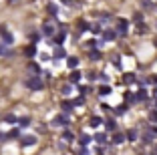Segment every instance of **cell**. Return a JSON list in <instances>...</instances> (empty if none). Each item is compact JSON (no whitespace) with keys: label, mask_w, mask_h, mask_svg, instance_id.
<instances>
[{"label":"cell","mask_w":157,"mask_h":155,"mask_svg":"<svg viewBox=\"0 0 157 155\" xmlns=\"http://www.w3.org/2000/svg\"><path fill=\"white\" fill-rule=\"evenodd\" d=\"M42 34H44V37H52V34H55V26H52V22H44V24H42Z\"/></svg>","instance_id":"cell-6"},{"label":"cell","mask_w":157,"mask_h":155,"mask_svg":"<svg viewBox=\"0 0 157 155\" xmlns=\"http://www.w3.org/2000/svg\"><path fill=\"white\" fill-rule=\"evenodd\" d=\"M73 103H71V101H63V103H60V109L65 111V113H71V111H73Z\"/></svg>","instance_id":"cell-12"},{"label":"cell","mask_w":157,"mask_h":155,"mask_svg":"<svg viewBox=\"0 0 157 155\" xmlns=\"http://www.w3.org/2000/svg\"><path fill=\"white\" fill-rule=\"evenodd\" d=\"M48 12H51V14H56V12H59V6H56V4H48Z\"/></svg>","instance_id":"cell-35"},{"label":"cell","mask_w":157,"mask_h":155,"mask_svg":"<svg viewBox=\"0 0 157 155\" xmlns=\"http://www.w3.org/2000/svg\"><path fill=\"white\" fill-rule=\"evenodd\" d=\"M149 131H151L153 137H157V125H151V127H149Z\"/></svg>","instance_id":"cell-40"},{"label":"cell","mask_w":157,"mask_h":155,"mask_svg":"<svg viewBox=\"0 0 157 155\" xmlns=\"http://www.w3.org/2000/svg\"><path fill=\"white\" fill-rule=\"evenodd\" d=\"M151 155H157V145L153 147V153H151Z\"/></svg>","instance_id":"cell-48"},{"label":"cell","mask_w":157,"mask_h":155,"mask_svg":"<svg viewBox=\"0 0 157 155\" xmlns=\"http://www.w3.org/2000/svg\"><path fill=\"white\" fill-rule=\"evenodd\" d=\"M99 95H101V97H107V95H111V87H107V85H103V87L99 89Z\"/></svg>","instance_id":"cell-19"},{"label":"cell","mask_w":157,"mask_h":155,"mask_svg":"<svg viewBox=\"0 0 157 155\" xmlns=\"http://www.w3.org/2000/svg\"><path fill=\"white\" fill-rule=\"evenodd\" d=\"M4 121H6V123H16V117H14L12 113H8V115L4 117Z\"/></svg>","instance_id":"cell-31"},{"label":"cell","mask_w":157,"mask_h":155,"mask_svg":"<svg viewBox=\"0 0 157 155\" xmlns=\"http://www.w3.org/2000/svg\"><path fill=\"white\" fill-rule=\"evenodd\" d=\"M133 20H135L137 24H143V14H141V12H135V14H133Z\"/></svg>","instance_id":"cell-24"},{"label":"cell","mask_w":157,"mask_h":155,"mask_svg":"<svg viewBox=\"0 0 157 155\" xmlns=\"http://www.w3.org/2000/svg\"><path fill=\"white\" fill-rule=\"evenodd\" d=\"M141 4H143V8H153L151 0H141Z\"/></svg>","instance_id":"cell-38"},{"label":"cell","mask_w":157,"mask_h":155,"mask_svg":"<svg viewBox=\"0 0 157 155\" xmlns=\"http://www.w3.org/2000/svg\"><path fill=\"white\" fill-rule=\"evenodd\" d=\"M0 37H2V45H12L14 42V37L6 30L4 26H0Z\"/></svg>","instance_id":"cell-3"},{"label":"cell","mask_w":157,"mask_h":155,"mask_svg":"<svg viewBox=\"0 0 157 155\" xmlns=\"http://www.w3.org/2000/svg\"><path fill=\"white\" fill-rule=\"evenodd\" d=\"M65 56H67L65 48H63V46H56L55 48V59H65Z\"/></svg>","instance_id":"cell-15"},{"label":"cell","mask_w":157,"mask_h":155,"mask_svg":"<svg viewBox=\"0 0 157 155\" xmlns=\"http://www.w3.org/2000/svg\"><path fill=\"white\" fill-rule=\"evenodd\" d=\"M93 139H95L97 143H101V145H107V135H105V133H97Z\"/></svg>","instance_id":"cell-13"},{"label":"cell","mask_w":157,"mask_h":155,"mask_svg":"<svg viewBox=\"0 0 157 155\" xmlns=\"http://www.w3.org/2000/svg\"><path fill=\"white\" fill-rule=\"evenodd\" d=\"M91 139H93L91 135H87V133H83V135H81V145H83V147H87L89 143H91Z\"/></svg>","instance_id":"cell-18"},{"label":"cell","mask_w":157,"mask_h":155,"mask_svg":"<svg viewBox=\"0 0 157 155\" xmlns=\"http://www.w3.org/2000/svg\"><path fill=\"white\" fill-rule=\"evenodd\" d=\"M149 83H153V85H155V87H157V75H153V77L149 79Z\"/></svg>","instance_id":"cell-45"},{"label":"cell","mask_w":157,"mask_h":155,"mask_svg":"<svg viewBox=\"0 0 157 155\" xmlns=\"http://www.w3.org/2000/svg\"><path fill=\"white\" fill-rule=\"evenodd\" d=\"M113 67L121 71V59H119V56H115V59H113Z\"/></svg>","instance_id":"cell-36"},{"label":"cell","mask_w":157,"mask_h":155,"mask_svg":"<svg viewBox=\"0 0 157 155\" xmlns=\"http://www.w3.org/2000/svg\"><path fill=\"white\" fill-rule=\"evenodd\" d=\"M127 28H129V22L125 18L117 20V34H119V37H125V34H127Z\"/></svg>","instance_id":"cell-2"},{"label":"cell","mask_w":157,"mask_h":155,"mask_svg":"<svg viewBox=\"0 0 157 155\" xmlns=\"http://www.w3.org/2000/svg\"><path fill=\"white\" fill-rule=\"evenodd\" d=\"M105 127H107V131H113V133H115V131H117L115 119H107V121H105Z\"/></svg>","instance_id":"cell-10"},{"label":"cell","mask_w":157,"mask_h":155,"mask_svg":"<svg viewBox=\"0 0 157 155\" xmlns=\"http://www.w3.org/2000/svg\"><path fill=\"white\" fill-rule=\"evenodd\" d=\"M71 91H73V85H65L63 87V95H71Z\"/></svg>","instance_id":"cell-33"},{"label":"cell","mask_w":157,"mask_h":155,"mask_svg":"<svg viewBox=\"0 0 157 155\" xmlns=\"http://www.w3.org/2000/svg\"><path fill=\"white\" fill-rule=\"evenodd\" d=\"M145 30H147V26H145V24H139V32H141V34H143Z\"/></svg>","instance_id":"cell-46"},{"label":"cell","mask_w":157,"mask_h":155,"mask_svg":"<svg viewBox=\"0 0 157 155\" xmlns=\"http://www.w3.org/2000/svg\"><path fill=\"white\" fill-rule=\"evenodd\" d=\"M69 115L67 113H63V115H59V117H55L52 119V125H69Z\"/></svg>","instance_id":"cell-5"},{"label":"cell","mask_w":157,"mask_h":155,"mask_svg":"<svg viewBox=\"0 0 157 155\" xmlns=\"http://www.w3.org/2000/svg\"><path fill=\"white\" fill-rule=\"evenodd\" d=\"M20 145H22V147L36 145V137H34V135H22V137H20Z\"/></svg>","instance_id":"cell-4"},{"label":"cell","mask_w":157,"mask_h":155,"mask_svg":"<svg viewBox=\"0 0 157 155\" xmlns=\"http://www.w3.org/2000/svg\"><path fill=\"white\" fill-rule=\"evenodd\" d=\"M78 79H81V73H78V71H73V75H71V83H78Z\"/></svg>","instance_id":"cell-23"},{"label":"cell","mask_w":157,"mask_h":155,"mask_svg":"<svg viewBox=\"0 0 157 155\" xmlns=\"http://www.w3.org/2000/svg\"><path fill=\"white\" fill-rule=\"evenodd\" d=\"M123 83H125V85H131V83H135V73H125V75H123Z\"/></svg>","instance_id":"cell-11"},{"label":"cell","mask_w":157,"mask_h":155,"mask_svg":"<svg viewBox=\"0 0 157 155\" xmlns=\"http://www.w3.org/2000/svg\"><path fill=\"white\" fill-rule=\"evenodd\" d=\"M111 20V14H101V22H109Z\"/></svg>","instance_id":"cell-39"},{"label":"cell","mask_w":157,"mask_h":155,"mask_svg":"<svg viewBox=\"0 0 157 155\" xmlns=\"http://www.w3.org/2000/svg\"><path fill=\"white\" fill-rule=\"evenodd\" d=\"M153 97H155V101H157V87H155V91H153Z\"/></svg>","instance_id":"cell-49"},{"label":"cell","mask_w":157,"mask_h":155,"mask_svg":"<svg viewBox=\"0 0 157 155\" xmlns=\"http://www.w3.org/2000/svg\"><path fill=\"white\" fill-rule=\"evenodd\" d=\"M63 141H65V143H73L75 141V135L71 131H63Z\"/></svg>","instance_id":"cell-14"},{"label":"cell","mask_w":157,"mask_h":155,"mask_svg":"<svg viewBox=\"0 0 157 155\" xmlns=\"http://www.w3.org/2000/svg\"><path fill=\"white\" fill-rule=\"evenodd\" d=\"M155 109H157V101H155Z\"/></svg>","instance_id":"cell-50"},{"label":"cell","mask_w":157,"mask_h":155,"mask_svg":"<svg viewBox=\"0 0 157 155\" xmlns=\"http://www.w3.org/2000/svg\"><path fill=\"white\" fill-rule=\"evenodd\" d=\"M65 38H67V34H65V32H59V34H56V42H63Z\"/></svg>","instance_id":"cell-37"},{"label":"cell","mask_w":157,"mask_h":155,"mask_svg":"<svg viewBox=\"0 0 157 155\" xmlns=\"http://www.w3.org/2000/svg\"><path fill=\"white\" fill-rule=\"evenodd\" d=\"M115 113H117V115H125V113H127V105H119V107L115 109Z\"/></svg>","instance_id":"cell-29"},{"label":"cell","mask_w":157,"mask_h":155,"mask_svg":"<svg viewBox=\"0 0 157 155\" xmlns=\"http://www.w3.org/2000/svg\"><path fill=\"white\" fill-rule=\"evenodd\" d=\"M30 125V117H20L18 119V127H28Z\"/></svg>","instance_id":"cell-20"},{"label":"cell","mask_w":157,"mask_h":155,"mask_svg":"<svg viewBox=\"0 0 157 155\" xmlns=\"http://www.w3.org/2000/svg\"><path fill=\"white\" fill-rule=\"evenodd\" d=\"M103 38H105V41H115L117 38V30H111V28L103 30Z\"/></svg>","instance_id":"cell-8"},{"label":"cell","mask_w":157,"mask_h":155,"mask_svg":"<svg viewBox=\"0 0 157 155\" xmlns=\"http://www.w3.org/2000/svg\"><path fill=\"white\" fill-rule=\"evenodd\" d=\"M127 139H129V141H135V139H137V131H135V129H129V131H127Z\"/></svg>","instance_id":"cell-22"},{"label":"cell","mask_w":157,"mask_h":155,"mask_svg":"<svg viewBox=\"0 0 157 155\" xmlns=\"http://www.w3.org/2000/svg\"><path fill=\"white\" fill-rule=\"evenodd\" d=\"M89 56H91L93 60H99V59H101V52H99V50H91V52H89Z\"/></svg>","instance_id":"cell-28"},{"label":"cell","mask_w":157,"mask_h":155,"mask_svg":"<svg viewBox=\"0 0 157 155\" xmlns=\"http://www.w3.org/2000/svg\"><path fill=\"white\" fill-rule=\"evenodd\" d=\"M91 30H93V34H99V32H101V26H99V24H95Z\"/></svg>","instance_id":"cell-41"},{"label":"cell","mask_w":157,"mask_h":155,"mask_svg":"<svg viewBox=\"0 0 157 155\" xmlns=\"http://www.w3.org/2000/svg\"><path fill=\"white\" fill-rule=\"evenodd\" d=\"M30 38H33L34 42H38V41H40V34H30Z\"/></svg>","instance_id":"cell-44"},{"label":"cell","mask_w":157,"mask_h":155,"mask_svg":"<svg viewBox=\"0 0 157 155\" xmlns=\"http://www.w3.org/2000/svg\"><path fill=\"white\" fill-rule=\"evenodd\" d=\"M101 123H103V119L97 117V115H95V117H91V121H89V125H91V127H99Z\"/></svg>","instance_id":"cell-17"},{"label":"cell","mask_w":157,"mask_h":155,"mask_svg":"<svg viewBox=\"0 0 157 155\" xmlns=\"http://www.w3.org/2000/svg\"><path fill=\"white\" fill-rule=\"evenodd\" d=\"M24 85H26L30 91H40V89L44 87V83H42L38 77H30V79H26V81H24Z\"/></svg>","instance_id":"cell-1"},{"label":"cell","mask_w":157,"mask_h":155,"mask_svg":"<svg viewBox=\"0 0 157 155\" xmlns=\"http://www.w3.org/2000/svg\"><path fill=\"white\" fill-rule=\"evenodd\" d=\"M125 141V135L121 131H115L113 133V143H115V145H119V143H123Z\"/></svg>","instance_id":"cell-9"},{"label":"cell","mask_w":157,"mask_h":155,"mask_svg":"<svg viewBox=\"0 0 157 155\" xmlns=\"http://www.w3.org/2000/svg\"><path fill=\"white\" fill-rule=\"evenodd\" d=\"M83 103H85V99H83V97H77V99L73 101V105H75V107H81Z\"/></svg>","instance_id":"cell-32"},{"label":"cell","mask_w":157,"mask_h":155,"mask_svg":"<svg viewBox=\"0 0 157 155\" xmlns=\"http://www.w3.org/2000/svg\"><path fill=\"white\" fill-rule=\"evenodd\" d=\"M125 101H127V103H135V101H137V99H135V95H133V93H125Z\"/></svg>","instance_id":"cell-25"},{"label":"cell","mask_w":157,"mask_h":155,"mask_svg":"<svg viewBox=\"0 0 157 155\" xmlns=\"http://www.w3.org/2000/svg\"><path fill=\"white\" fill-rule=\"evenodd\" d=\"M78 91H81V95H87V93H89V87H78Z\"/></svg>","instance_id":"cell-43"},{"label":"cell","mask_w":157,"mask_h":155,"mask_svg":"<svg viewBox=\"0 0 157 155\" xmlns=\"http://www.w3.org/2000/svg\"><path fill=\"white\" fill-rule=\"evenodd\" d=\"M135 99L137 101H147V91H145V89H139L137 95H135Z\"/></svg>","instance_id":"cell-16"},{"label":"cell","mask_w":157,"mask_h":155,"mask_svg":"<svg viewBox=\"0 0 157 155\" xmlns=\"http://www.w3.org/2000/svg\"><path fill=\"white\" fill-rule=\"evenodd\" d=\"M28 68H30V73H40V67H38V63H30L28 64Z\"/></svg>","instance_id":"cell-21"},{"label":"cell","mask_w":157,"mask_h":155,"mask_svg":"<svg viewBox=\"0 0 157 155\" xmlns=\"http://www.w3.org/2000/svg\"><path fill=\"white\" fill-rule=\"evenodd\" d=\"M24 52H26V56H34V55H36V46H28Z\"/></svg>","instance_id":"cell-27"},{"label":"cell","mask_w":157,"mask_h":155,"mask_svg":"<svg viewBox=\"0 0 157 155\" xmlns=\"http://www.w3.org/2000/svg\"><path fill=\"white\" fill-rule=\"evenodd\" d=\"M155 46H157V38H155Z\"/></svg>","instance_id":"cell-51"},{"label":"cell","mask_w":157,"mask_h":155,"mask_svg":"<svg viewBox=\"0 0 157 155\" xmlns=\"http://www.w3.org/2000/svg\"><path fill=\"white\" fill-rule=\"evenodd\" d=\"M8 55H10V50L4 45H0V56H8Z\"/></svg>","instance_id":"cell-30"},{"label":"cell","mask_w":157,"mask_h":155,"mask_svg":"<svg viewBox=\"0 0 157 155\" xmlns=\"http://www.w3.org/2000/svg\"><path fill=\"white\" fill-rule=\"evenodd\" d=\"M60 2H63V4H71V2H73V0H60Z\"/></svg>","instance_id":"cell-47"},{"label":"cell","mask_w":157,"mask_h":155,"mask_svg":"<svg viewBox=\"0 0 157 155\" xmlns=\"http://www.w3.org/2000/svg\"><path fill=\"white\" fill-rule=\"evenodd\" d=\"M149 121H151V123H157V109L149 111Z\"/></svg>","instance_id":"cell-26"},{"label":"cell","mask_w":157,"mask_h":155,"mask_svg":"<svg viewBox=\"0 0 157 155\" xmlns=\"http://www.w3.org/2000/svg\"><path fill=\"white\" fill-rule=\"evenodd\" d=\"M67 67H69L71 71H77V67H78V59H77V56H67Z\"/></svg>","instance_id":"cell-7"},{"label":"cell","mask_w":157,"mask_h":155,"mask_svg":"<svg viewBox=\"0 0 157 155\" xmlns=\"http://www.w3.org/2000/svg\"><path fill=\"white\" fill-rule=\"evenodd\" d=\"M78 26L83 28V30H89V24H87V22H85V20H81V24H78Z\"/></svg>","instance_id":"cell-42"},{"label":"cell","mask_w":157,"mask_h":155,"mask_svg":"<svg viewBox=\"0 0 157 155\" xmlns=\"http://www.w3.org/2000/svg\"><path fill=\"white\" fill-rule=\"evenodd\" d=\"M77 155H91V151H89L87 147H81V149L77 151Z\"/></svg>","instance_id":"cell-34"}]
</instances>
